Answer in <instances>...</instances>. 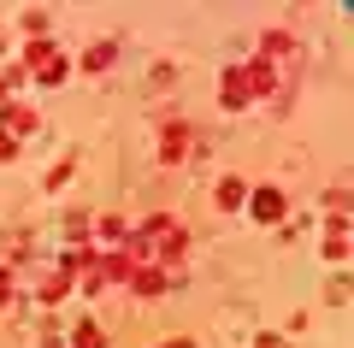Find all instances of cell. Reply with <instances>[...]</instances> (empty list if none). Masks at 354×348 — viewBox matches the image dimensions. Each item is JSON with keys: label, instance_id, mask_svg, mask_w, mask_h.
Instances as JSON below:
<instances>
[{"label": "cell", "instance_id": "7c38bea8", "mask_svg": "<svg viewBox=\"0 0 354 348\" xmlns=\"http://www.w3.org/2000/svg\"><path fill=\"white\" fill-rule=\"evenodd\" d=\"M260 48H266V59H272V53H290V36H283V30H266Z\"/></svg>", "mask_w": 354, "mask_h": 348}, {"label": "cell", "instance_id": "30bf717a", "mask_svg": "<svg viewBox=\"0 0 354 348\" xmlns=\"http://www.w3.org/2000/svg\"><path fill=\"white\" fill-rule=\"evenodd\" d=\"M65 295H71V277H65V272H53L48 284H41V301H65Z\"/></svg>", "mask_w": 354, "mask_h": 348}, {"label": "cell", "instance_id": "6da1fadb", "mask_svg": "<svg viewBox=\"0 0 354 348\" xmlns=\"http://www.w3.org/2000/svg\"><path fill=\"white\" fill-rule=\"evenodd\" d=\"M183 248H189V237H183V224L165 219V212H160V219H148L136 230V242H130V254H136L142 266H165V272L183 260Z\"/></svg>", "mask_w": 354, "mask_h": 348}, {"label": "cell", "instance_id": "2e32d148", "mask_svg": "<svg viewBox=\"0 0 354 348\" xmlns=\"http://www.w3.org/2000/svg\"><path fill=\"white\" fill-rule=\"evenodd\" d=\"M12 295V266H0V301Z\"/></svg>", "mask_w": 354, "mask_h": 348}, {"label": "cell", "instance_id": "277c9868", "mask_svg": "<svg viewBox=\"0 0 354 348\" xmlns=\"http://www.w3.org/2000/svg\"><path fill=\"white\" fill-rule=\"evenodd\" d=\"M248 212H254L260 224H278V219H283V195H278V189H254V195H248Z\"/></svg>", "mask_w": 354, "mask_h": 348}, {"label": "cell", "instance_id": "8992f818", "mask_svg": "<svg viewBox=\"0 0 354 348\" xmlns=\"http://www.w3.org/2000/svg\"><path fill=\"white\" fill-rule=\"evenodd\" d=\"M218 100H225L230 112L248 107V83H242V65H230V71H225V83H218Z\"/></svg>", "mask_w": 354, "mask_h": 348}, {"label": "cell", "instance_id": "d6986e66", "mask_svg": "<svg viewBox=\"0 0 354 348\" xmlns=\"http://www.w3.org/2000/svg\"><path fill=\"white\" fill-rule=\"evenodd\" d=\"M6 95H12V77H0V100H6Z\"/></svg>", "mask_w": 354, "mask_h": 348}, {"label": "cell", "instance_id": "ba28073f", "mask_svg": "<svg viewBox=\"0 0 354 348\" xmlns=\"http://www.w3.org/2000/svg\"><path fill=\"white\" fill-rule=\"evenodd\" d=\"M325 260H348V219H330V237H325Z\"/></svg>", "mask_w": 354, "mask_h": 348}, {"label": "cell", "instance_id": "7a4b0ae2", "mask_svg": "<svg viewBox=\"0 0 354 348\" xmlns=\"http://www.w3.org/2000/svg\"><path fill=\"white\" fill-rule=\"evenodd\" d=\"M0 130L18 142V136H36L41 118H36V107H30V100H6V112H0Z\"/></svg>", "mask_w": 354, "mask_h": 348}, {"label": "cell", "instance_id": "9a60e30c", "mask_svg": "<svg viewBox=\"0 0 354 348\" xmlns=\"http://www.w3.org/2000/svg\"><path fill=\"white\" fill-rule=\"evenodd\" d=\"M12 154H18V142H12V136H6V130H0V165L12 160Z\"/></svg>", "mask_w": 354, "mask_h": 348}, {"label": "cell", "instance_id": "52a82bcc", "mask_svg": "<svg viewBox=\"0 0 354 348\" xmlns=\"http://www.w3.org/2000/svg\"><path fill=\"white\" fill-rule=\"evenodd\" d=\"M24 65H30V71H48V65H59V48H53L48 36H36V42L24 48Z\"/></svg>", "mask_w": 354, "mask_h": 348}, {"label": "cell", "instance_id": "5bb4252c", "mask_svg": "<svg viewBox=\"0 0 354 348\" xmlns=\"http://www.w3.org/2000/svg\"><path fill=\"white\" fill-rule=\"evenodd\" d=\"M65 183H71V160H59V165H53V177H48V189H65Z\"/></svg>", "mask_w": 354, "mask_h": 348}, {"label": "cell", "instance_id": "4fadbf2b", "mask_svg": "<svg viewBox=\"0 0 354 348\" xmlns=\"http://www.w3.org/2000/svg\"><path fill=\"white\" fill-rule=\"evenodd\" d=\"M83 65H88V71H101V65H113V42H101V48H88V59H83Z\"/></svg>", "mask_w": 354, "mask_h": 348}, {"label": "cell", "instance_id": "ac0fdd59", "mask_svg": "<svg viewBox=\"0 0 354 348\" xmlns=\"http://www.w3.org/2000/svg\"><path fill=\"white\" fill-rule=\"evenodd\" d=\"M160 348H195V342H189V336H171V342H160Z\"/></svg>", "mask_w": 354, "mask_h": 348}, {"label": "cell", "instance_id": "e0dca14e", "mask_svg": "<svg viewBox=\"0 0 354 348\" xmlns=\"http://www.w3.org/2000/svg\"><path fill=\"white\" fill-rule=\"evenodd\" d=\"M254 348H290V342H283V336H272V331H266V336H260V342H254Z\"/></svg>", "mask_w": 354, "mask_h": 348}, {"label": "cell", "instance_id": "5b68a950", "mask_svg": "<svg viewBox=\"0 0 354 348\" xmlns=\"http://www.w3.org/2000/svg\"><path fill=\"white\" fill-rule=\"evenodd\" d=\"M183 154H189V125H165V136H160V160L177 165Z\"/></svg>", "mask_w": 354, "mask_h": 348}, {"label": "cell", "instance_id": "8fae6325", "mask_svg": "<svg viewBox=\"0 0 354 348\" xmlns=\"http://www.w3.org/2000/svg\"><path fill=\"white\" fill-rule=\"evenodd\" d=\"M71 348H106V336L95 331V324H77V331H71Z\"/></svg>", "mask_w": 354, "mask_h": 348}, {"label": "cell", "instance_id": "3957f363", "mask_svg": "<svg viewBox=\"0 0 354 348\" xmlns=\"http://www.w3.org/2000/svg\"><path fill=\"white\" fill-rule=\"evenodd\" d=\"M242 83H248V100H254V95H272V89H278V65H272V59L242 65Z\"/></svg>", "mask_w": 354, "mask_h": 348}, {"label": "cell", "instance_id": "9c48e42d", "mask_svg": "<svg viewBox=\"0 0 354 348\" xmlns=\"http://www.w3.org/2000/svg\"><path fill=\"white\" fill-rule=\"evenodd\" d=\"M242 201H248V189H242L236 177H225V183H218V207H242Z\"/></svg>", "mask_w": 354, "mask_h": 348}]
</instances>
